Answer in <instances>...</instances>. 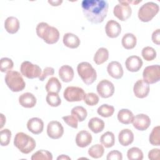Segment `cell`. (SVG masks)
<instances>
[{"label": "cell", "instance_id": "6da1fadb", "mask_svg": "<svg viewBox=\"0 0 160 160\" xmlns=\"http://www.w3.org/2000/svg\"><path fill=\"white\" fill-rule=\"evenodd\" d=\"M83 14L93 24L101 23L108 11V2L105 0H83L81 3Z\"/></svg>", "mask_w": 160, "mask_h": 160}, {"label": "cell", "instance_id": "7a4b0ae2", "mask_svg": "<svg viewBox=\"0 0 160 160\" xmlns=\"http://www.w3.org/2000/svg\"><path fill=\"white\" fill-rule=\"evenodd\" d=\"M38 36L48 44L56 43L59 39V32L55 27L49 26L47 22H39L36 28Z\"/></svg>", "mask_w": 160, "mask_h": 160}, {"label": "cell", "instance_id": "3957f363", "mask_svg": "<svg viewBox=\"0 0 160 160\" xmlns=\"http://www.w3.org/2000/svg\"><path fill=\"white\" fill-rule=\"evenodd\" d=\"M14 145L22 153L27 154L35 149L36 143L34 138L28 134L22 132H19L14 137Z\"/></svg>", "mask_w": 160, "mask_h": 160}, {"label": "cell", "instance_id": "277c9868", "mask_svg": "<svg viewBox=\"0 0 160 160\" xmlns=\"http://www.w3.org/2000/svg\"><path fill=\"white\" fill-rule=\"evenodd\" d=\"M4 80L7 86L12 92L21 91L26 87V83L22 75L16 71H9L7 72Z\"/></svg>", "mask_w": 160, "mask_h": 160}, {"label": "cell", "instance_id": "5b68a950", "mask_svg": "<svg viewBox=\"0 0 160 160\" xmlns=\"http://www.w3.org/2000/svg\"><path fill=\"white\" fill-rule=\"evenodd\" d=\"M77 71L82 81L87 85L92 84L97 78L96 71L88 62H80L77 66Z\"/></svg>", "mask_w": 160, "mask_h": 160}, {"label": "cell", "instance_id": "8992f818", "mask_svg": "<svg viewBox=\"0 0 160 160\" xmlns=\"http://www.w3.org/2000/svg\"><path fill=\"white\" fill-rule=\"evenodd\" d=\"M159 10V7L158 4L154 2H146L138 10V18L142 22H149L158 13Z\"/></svg>", "mask_w": 160, "mask_h": 160}, {"label": "cell", "instance_id": "52a82bcc", "mask_svg": "<svg viewBox=\"0 0 160 160\" xmlns=\"http://www.w3.org/2000/svg\"><path fill=\"white\" fill-rule=\"evenodd\" d=\"M20 71L22 76L28 79H34L39 78L42 73L41 68L32 64L30 61H23L20 66Z\"/></svg>", "mask_w": 160, "mask_h": 160}, {"label": "cell", "instance_id": "ba28073f", "mask_svg": "<svg viewBox=\"0 0 160 160\" xmlns=\"http://www.w3.org/2000/svg\"><path fill=\"white\" fill-rule=\"evenodd\" d=\"M143 81L148 84L158 82L160 79V66L158 64L146 67L142 72Z\"/></svg>", "mask_w": 160, "mask_h": 160}, {"label": "cell", "instance_id": "9c48e42d", "mask_svg": "<svg viewBox=\"0 0 160 160\" xmlns=\"http://www.w3.org/2000/svg\"><path fill=\"white\" fill-rule=\"evenodd\" d=\"M113 14L120 21H124L131 16L132 9L126 1H119L113 9Z\"/></svg>", "mask_w": 160, "mask_h": 160}, {"label": "cell", "instance_id": "30bf717a", "mask_svg": "<svg viewBox=\"0 0 160 160\" xmlns=\"http://www.w3.org/2000/svg\"><path fill=\"white\" fill-rule=\"evenodd\" d=\"M84 91L78 86H68L63 92L64 98L68 102L81 101L84 99Z\"/></svg>", "mask_w": 160, "mask_h": 160}, {"label": "cell", "instance_id": "8fae6325", "mask_svg": "<svg viewBox=\"0 0 160 160\" xmlns=\"http://www.w3.org/2000/svg\"><path fill=\"white\" fill-rule=\"evenodd\" d=\"M96 90L101 98H108L113 95L114 92V86L110 81L102 79L98 84Z\"/></svg>", "mask_w": 160, "mask_h": 160}, {"label": "cell", "instance_id": "7c38bea8", "mask_svg": "<svg viewBox=\"0 0 160 160\" xmlns=\"http://www.w3.org/2000/svg\"><path fill=\"white\" fill-rule=\"evenodd\" d=\"M64 133V128L61 123L57 121H50L47 126V134L53 139L61 138Z\"/></svg>", "mask_w": 160, "mask_h": 160}, {"label": "cell", "instance_id": "4fadbf2b", "mask_svg": "<svg viewBox=\"0 0 160 160\" xmlns=\"http://www.w3.org/2000/svg\"><path fill=\"white\" fill-rule=\"evenodd\" d=\"M132 122L135 129L142 131L146 130L149 127L151 119L145 114H138L134 116Z\"/></svg>", "mask_w": 160, "mask_h": 160}, {"label": "cell", "instance_id": "5bb4252c", "mask_svg": "<svg viewBox=\"0 0 160 160\" xmlns=\"http://www.w3.org/2000/svg\"><path fill=\"white\" fill-rule=\"evenodd\" d=\"M149 85L143 81L138 79L133 87V92L136 97L138 98H144L148 96L149 92Z\"/></svg>", "mask_w": 160, "mask_h": 160}, {"label": "cell", "instance_id": "9a60e30c", "mask_svg": "<svg viewBox=\"0 0 160 160\" xmlns=\"http://www.w3.org/2000/svg\"><path fill=\"white\" fill-rule=\"evenodd\" d=\"M106 35L110 38H115L119 36L121 32V26L118 22L111 19L107 22L105 26Z\"/></svg>", "mask_w": 160, "mask_h": 160}, {"label": "cell", "instance_id": "2e32d148", "mask_svg": "<svg viewBox=\"0 0 160 160\" xmlns=\"http://www.w3.org/2000/svg\"><path fill=\"white\" fill-rule=\"evenodd\" d=\"M107 71L110 76L116 79H121L124 74L122 67L118 61H111L107 66Z\"/></svg>", "mask_w": 160, "mask_h": 160}, {"label": "cell", "instance_id": "e0dca14e", "mask_svg": "<svg viewBox=\"0 0 160 160\" xmlns=\"http://www.w3.org/2000/svg\"><path fill=\"white\" fill-rule=\"evenodd\" d=\"M142 64L143 62L142 59L138 56H130L125 61L126 69L129 71L132 72L139 71L142 66Z\"/></svg>", "mask_w": 160, "mask_h": 160}, {"label": "cell", "instance_id": "ac0fdd59", "mask_svg": "<svg viewBox=\"0 0 160 160\" xmlns=\"http://www.w3.org/2000/svg\"><path fill=\"white\" fill-rule=\"evenodd\" d=\"M27 128L34 134H39L44 129V122L42 120L39 118H32L29 119L27 122Z\"/></svg>", "mask_w": 160, "mask_h": 160}, {"label": "cell", "instance_id": "d6986e66", "mask_svg": "<svg viewBox=\"0 0 160 160\" xmlns=\"http://www.w3.org/2000/svg\"><path fill=\"white\" fill-rule=\"evenodd\" d=\"M92 136L88 131L82 130L78 132L76 136V144L78 147L85 148L92 142Z\"/></svg>", "mask_w": 160, "mask_h": 160}, {"label": "cell", "instance_id": "ffe728a7", "mask_svg": "<svg viewBox=\"0 0 160 160\" xmlns=\"http://www.w3.org/2000/svg\"><path fill=\"white\" fill-rule=\"evenodd\" d=\"M36 98L31 92H27L22 94L19 97L20 105L26 108H32L36 104Z\"/></svg>", "mask_w": 160, "mask_h": 160}, {"label": "cell", "instance_id": "44dd1931", "mask_svg": "<svg viewBox=\"0 0 160 160\" xmlns=\"http://www.w3.org/2000/svg\"><path fill=\"white\" fill-rule=\"evenodd\" d=\"M62 42L65 46L71 49H75L78 48L81 43L78 36L71 32H67L64 34Z\"/></svg>", "mask_w": 160, "mask_h": 160}, {"label": "cell", "instance_id": "7402d4cb", "mask_svg": "<svg viewBox=\"0 0 160 160\" xmlns=\"http://www.w3.org/2000/svg\"><path fill=\"white\" fill-rule=\"evenodd\" d=\"M118 140L121 145L128 146L134 141L133 132L129 129H123L118 134Z\"/></svg>", "mask_w": 160, "mask_h": 160}, {"label": "cell", "instance_id": "603a6c76", "mask_svg": "<svg viewBox=\"0 0 160 160\" xmlns=\"http://www.w3.org/2000/svg\"><path fill=\"white\" fill-rule=\"evenodd\" d=\"M58 73L60 79L64 82L71 81L74 75L72 68L69 65H63L60 67Z\"/></svg>", "mask_w": 160, "mask_h": 160}, {"label": "cell", "instance_id": "cb8c5ba5", "mask_svg": "<svg viewBox=\"0 0 160 160\" xmlns=\"http://www.w3.org/2000/svg\"><path fill=\"white\" fill-rule=\"evenodd\" d=\"M19 21L14 16H9L4 21V28L9 34L16 33L19 29Z\"/></svg>", "mask_w": 160, "mask_h": 160}, {"label": "cell", "instance_id": "d4e9b609", "mask_svg": "<svg viewBox=\"0 0 160 160\" xmlns=\"http://www.w3.org/2000/svg\"><path fill=\"white\" fill-rule=\"evenodd\" d=\"M88 128L94 133H99L104 128V122L100 118L94 117L90 119L88 122Z\"/></svg>", "mask_w": 160, "mask_h": 160}, {"label": "cell", "instance_id": "484cf974", "mask_svg": "<svg viewBox=\"0 0 160 160\" xmlns=\"http://www.w3.org/2000/svg\"><path fill=\"white\" fill-rule=\"evenodd\" d=\"M118 121L124 124H129L132 122L134 115L131 111L128 109H121L118 113Z\"/></svg>", "mask_w": 160, "mask_h": 160}, {"label": "cell", "instance_id": "4316f807", "mask_svg": "<svg viewBox=\"0 0 160 160\" xmlns=\"http://www.w3.org/2000/svg\"><path fill=\"white\" fill-rule=\"evenodd\" d=\"M137 43V38L132 33L125 34L121 39V44L124 48L126 49H133Z\"/></svg>", "mask_w": 160, "mask_h": 160}, {"label": "cell", "instance_id": "83f0119b", "mask_svg": "<svg viewBox=\"0 0 160 160\" xmlns=\"http://www.w3.org/2000/svg\"><path fill=\"white\" fill-rule=\"evenodd\" d=\"M108 58H109L108 50L105 48H100L97 50V51L94 54L93 60L96 64L100 65L103 64L106 61H107Z\"/></svg>", "mask_w": 160, "mask_h": 160}, {"label": "cell", "instance_id": "f1b7e54d", "mask_svg": "<svg viewBox=\"0 0 160 160\" xmlns=\"http://www.w3.org/2000/svg\"><path fill=\"white\" fill-rule=\"evenodd\" d=\"M62 88L61 83L56 77H52L48 81L45 88L48 92H52L59 93Z\"/></svg>", "mask_w": 160, "mask_h": 160}, {"label": "cell", "instance_id": "f546056e", "mask_svg": "<svg viewBox=\"0 0 160 160\" xmlns=\"http://www.w3.org/2000/svg\"><path fill=\"white\" fill-rule=\"evenodd\" d=\"M100 142L106 148H110L114 145V134L111 131H107L102 134L100 138Z\"/></svg>", "mask_w": 160, "mask_h": 160}, {"label": "cell", "instance_id": "4dcf8cb0", "mask_svg": "<svg viewBox=\"0 0 160 160\" xmlns=\"http://www.w3.org/2000/svg\"><path fill=\"white\" fill-rule=\"evenodd\" d=\"M104 152V148L102 144H96L89 148L88 154L92 158L98 159L101 158Z\"/></svg>", "mask_w": 160, "mask_h": 160}, {"label": "cell", "instance_id": "1f68e13d", "mask_svg": "<svg viewBox=\"0 0 160 160\" xmlns=\"http://www.w3.org/2000/svg\"><path fill=\"white\" fill-rule=\"evenodd\" d=\"M72 115L74 116L78 120V121L82 122L85 120L87 117L88 112L86 109L81 106H78L74 107L71 111Z\"/></svg>", "mask_w": 160, "mask_h": 160}, {"label": "cell", "instance_id": "d6a6232c", "mask_svg": "<svg viewBox=\"0 0 160 160\" xmlns=\"http://www.w3.org/2000/svg\"><path fill=\"white\" fill-rule=\"evenodd\" d=\"M114 112V108L112 106L103 104L101 105L97 109V112L99 115L103 118L111 117Z\"/></svg>", "mask_w": 160, "mask_h": 160}, {"label": "cell", "instance_id": "836d02e7", "mask_svg": "<svg viewBox=\"0 0 160 160\" xmlns=\"http://www.w3.org/2000/svg\"><path fill=\"white\" fill-rule=\"evenodd\" d=\"M47 103L52 107H58L61 104V99L58 94L56 92H48L46 98Z\"/></svg>", "mask_w": 160, "mask_h": 160}, {"label": "cell", "instance_id": "e575fe53", "mask_svg": "<svg viewBox=\"0 0 160 160\" xmlns=\"http://www.w3.org/2000/svg\"><path fill=\"white\" fill-rule=\"evenodd\" d=\"M127 157L129 160H142L143 159V152L139 148L132 147L128 149Z\"/></svg>", "mask_w": 160, "mask_h": 160}, {"label": "cell", "instance_id": "d590c367", "mask_svg": "<svg viewBox=\"0 0 160 160\" xmlns=\"http://www.w3.org/2000/svg\"><path fill=\"white\" fill-rule=\"evenodd\" d=\"M31 159L32 160H52V153L47 150L41 149L34 152Z\"/></svg>", "mask_w": 160, "mask_h": 160}, {"label": "cell", "instance_id": "8d00e7d4", "mask_svg": "<svg viewBox=\"0 0 160 160\" xmlns=\"http://www.w3.org/2000/svg\"><path fill=\"white\" fill-rule=\"evenodd\" d=\"M159 126L154 127L149 136V142L153 146H160V133Z\"/></svg>", "mask_w": 160, "mask_h": 160}, {"label": "cell", "instance_id": "74e56055", "mask_svg": "<svg viewBox=\"0 0 160 160\" xmlns=\"http://www.w3.org/2000/svg\"><path fill=\"white\" fill-rule=\"evenodd\" d=\"M141 54L144 59L147 61H151L156 58V51L153 48L150 46H146L142 49Z\"/></svg>", "mask_w": 160, "mask_h": 160}, {"label": "cell", "instance_id": "f35d334b", "mask_svg": "<svg viewBox=\"0 0 160 160\" xmlns=\"http://www.w3.org/2000/svg\"><path fill=\"white\" fill-rule=\"evenodd\" d=\"M11 131L8 129H2L0 132V143L2 146H8L11 141Z\"/></svg>", "mask_w": 160, "mask_h": 160}, {"label": "cell", "instance_id": "ab89813d", "mask_svg": "<svg viewBox=\"0 0 160 160\" xmlns=\"http://www.w3.org/2000/svg\"><path fill=\"white\" fill-rule=\"evenodd\" d=\"M14 63L11 59L8 58H2L0 60V69L2 72L11 71L13 68Z\"/></svg>", "mask_w": 160, "mask_h": 160}, {"label": "cell", "instance_id": "60d3db41", "mask_svg": "<svg viewBox=\"0 0 160 160\" xmlns=\"http://www.w3.org/2000/svg\"><path fill=\"white\" fill-rule=\"evenodd\" d=\"M84 102L90 106L96 105L99 102V96L94 92H88L85 94L84 97Z\"/></svg>", "mask_w": 160, "mask_h": 160}, {"label": "cell", "instance_id": "b9f144b4", "mask_svg": "<svg viewBox=\"0 0 160 160\" xmlns=\"http://www.w3.org/2000/svg\"><path fill=\"white\" fill-rule=\"evenodd\" d=\"M63 121L64 122H66L68 126H71L72 128L76 129L78 126V119L73 115H69V116H65L62 118Z\"/></svg>", "mask_w": 160, "mask_h": 160}, {"label": "cell", "instance_id": "7bdbcfd3", "mask_svg": "<svg viewBox=\"0 0 160 160\" xmlns=\"http://www.w3.org/2000/svg\"><path fill=\"white\" fill-rule=\"evenodd\" d=\"M106 159L108 160H122V154L118 150H112L108 154Z\"/></svg>", "mask_w": 160, "mask_h": 160}, {"label": "cell", "instance_id": "ee69618b", "mask_svg": "<svg viewBox=\"0 0 160 160\" xmlns=\"http://www.w3.org/2000/svg\"><path fill=\"white\" fill-rule=\"evenodd\" d=\"M54 73V69L53 68L51 67H46L43 71L42 72L41 74L39 77V79L41 81H43L48 76H52Z\"/></svg>", "mask_w": 160, "mask_h": 160}, {"label": "cell", "instance_id": "f6af8a7d", "mask_svg": "<svg viewBox=\"0 0 160 160\" xmlns=\"http://www.w3.org/2000/svg\"><path fill=\"white\" fill-rule=\"evenodd\" d=\"M148 158L151 160L159 159V149L154 148L150 150L148 152Z\"/></svg>", "mask_w": 160, "mask_h": 160}, {"label": "cell", "instance_id": "bcb514c9", "mask_svg": "<svg viewBox=\"0 0 160 160\" xmlns=\"http://www.w3.org/2000/svg\"><path fill=\"white\" fill-rule=\"evenodd\" d=\"M151 38H152V42L154 44L157 45H159L160 44V29H157L152 32Z\"/></svg>", "mask_w": 160, "mask_h": 160}, {"label": "cell", "instance_id": "7dc6e473", "mask_svg": "<svg viewBox=\"0 0 160 160\" xmlns=\"http://www.w3.org/2000/svg\"><path fill=\"white\" fill-rule=\"evenodd\" d=\"M48 2L52 6H58L62 2V1H48Z\"/></svg>", "mask_w": 160, "mask_h": 160}, {"label": "cell", "instance_id": "c3c4849f", "mask_svg": "<svg viewBox=\"0 0 160 160\" xmlns=\"http://www.w3.org/2000/svg\"><path fill=\"white\" fill-rule=\"evenodd\" d=\"M57 159H58V160H59V159H71V158L69 157V156H67V155L61 154V155H60L59 156H58V157L57 158Z\"/></svg>", "mask_w": 160, "mask_h": 160}, {"label": "cell", "instance_id": "681fc988", "mask_svg": "<svg viewBox=\"0 0 160 160\" xmlns=\"http://www.w3.org/2000/svg\"><path fill=\"white\" fill-rule=\"evenodd\" d=\"M1 129L4 126V123H6V117L4 116L3 114L1 113Z\"/></svg>", "mask_w": 160, "mask_h": 160}]
</instances>
